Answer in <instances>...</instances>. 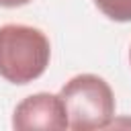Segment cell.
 I'll return each instance as SVG.
<instances>
[{"instance_id": "1", "label": "cell", "mask_w": 131, "mask_h": 131, "mask_svg": "<svg viewBox=\"0 0 131 131\" xmlns=\"http://www.w3.org/2000/svg\"><path fill=\"white\" fill-rule=\"evenodd\" d=\"M51 45L47 35L29 25L0 27V76L10 84H29L49 66Z\"/></svg>"}, {"instance_id": "2", "label": "cell", "mask_w": 131, "mask_h": 131, "mask_svg": "<svg viewBox=\"0 0 131 131\" xmlns=\"http://www.w3.org/2000/svg\"><path fill=\"white\" fill-rule=\"evenodd\" d=\"M72 131L106 129L115 117V94L96 74H78L59 90Z\"/></svg>"}, {"instance_id": "3", "label": "cell", "mask_w": 131, "mask_h": 131, "mask_svg": "<svg viewBox=\"0 0 131 131\" xmlns=\"http://www.w3.org/2000/svg\"><path fill=\"white\" fill-rule=\"evenodd\" d=\"M12 127L16 131H63L70 129L68 115L59 94L37 92L23 98L12 113Z\"/></svg>"}, {"instance_id": "4", "label": "cell", "mask_w": 131, "mask_h": 131, "mask_svg": "<svg viewBox=\"0 0 131 131\" xmlns=\"http://www.w3.org/2000/svg\"><path fill=\"white\" fill-rule=\"evenodd\" d=\"M96 8L117 23H131V0H94Z\"/></svg>"}, {"instance_id": "5", "label": "cell", "mask_w": 131, "mask_h": 131, "mask_svg": "<svg viewBox=\"0 0 131 131\" xmlns=\"http://www.w3.org/2000/svg\"><path fill=\"white\" fill-rule=\"evenodd\" d=\"M31 0H0V6L2 8H18V6H25Z\"/></svg>"}, {"instance_id": "6", "label": "cell", "mask_w": 131, "mask_h": 131, "mask_svg": "<svg viewBox=\"0 0 131 131\" xmlns=\"http://www.w3.org/2000/svg\"><path fill=\"white\" fill-rule=\"evenodd\" d=\"M129 63H131V47H129Z\"/></svg>"}]
</instances>
